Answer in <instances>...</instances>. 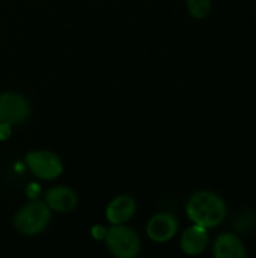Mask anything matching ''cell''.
Listing matches in <instances>:
<instances>
[{"label": "cell", "mask_w": 256, "mask_h": 258, "mask_svg": "<svg viewBox=\"0 0 256 258\" xmlns=\"http://www.w3.org/2000/svg\"><path fill=\"white\" fill-rule=\"evenodd\" d=\"M186 212L189 219L199 227L214 228L219 227L226 218V204L214 192L201 190L190 197Z\"/></svg>", "instance_id": "obj_1"}, {"label": "cell", "mask_w": 256, "mask_h": 258, "mask_svg": "<svg viewBox=\"0 0 256 258\" xmlns=\"http://www.w3.org/2000/svg\"><path fill=\"white\" fill-rule=\"evenodd\" d=\"M50 219L51 210L45 201L32 200L15 213L14 227L23 236H36L48 227Z\"/></svg>", "instance_id": "obj_2"}, {"label": "cell", "mask_w": 256, "mask_h": 258, "mask_svg": "<svg viewBox=\"0 0 256 258\" xmlns=\"http://www.w3.org/2000/svg\"><path fill=\"white\" fill-rule=\"evenodd\" d=\"M104 242L107 251L118 258H136L142 249L137 233L124 224L112 225L106 233Z\"/></svg>", "instance_id": "obj_3"}, {"label": "cell", "mask_w": 256, "mask_h": 258, "mask_svg": "<svg viewBox=\"0 0 256 258\" xmlns=\"http://www.w3.org/2000/svg\"><path fill=\"white\" fill-rule=\"evenodd\" d=\"M26 165L29 171L39 180L50 181L60 177L63 172L62 159L47 150H33L26 154Z\"/></svg>", "instance_id": "obj_4"}, {"label": "cell", "mask_w": 256, "mask_h": 258, "mask_svg": "<svg viewBox=\"0 0 256 258\" xmlns=\"http://www.w3.org/2000/svg\"><path fill=\"white\" fill-rule=\"evenodd\" d=\"M30 115V104L26 97L17 92L0 94V122L9 125L23 124Z\"/></svg>", "instance_id": "obj_5"}, {"label": "cell", "mask_w": 256, "mask_h": 258, "mask_svg": "<svg viewBox=\"0 0 256 258\" xmlns=\"http://www.w3.org/2000/svg\"><path fill=\"white\" fill-rule=\"evenodd\" d=\"M178 231V221L170 213H157L146 224V234L155 243H166Z\"/></svg>", "instance_id": "obj_6"}, {"label": "cell", "mask_w": 256, "mask_h": 258, "mask_svg": "<svg viewBox=\"0 0 256 258\" xmlns=\"http://www.w3.org/2000/svg\"><path fill=\"white\" fill-rule=\"evenodd\" d=\"M136 207V201L130 195H118L107 204L106 219L112 225L125 224L134 216Z\"/></svg>", "instance_id": "obj_7"}, {"label": "cell", "mask_w": 256, "mask_h": 258, "mask_svg": "<svg viewBox=\"0 0 256 258\" xmlns=\"http://www.w3.org/2000/svg\"><path fill=\"white\" fill-rule=\"evenodd\" d=\"M77 203H78L77 194L66 186L51 187L45 194V204L50 207V210H54L59 213L72 212L77 207Z\"/></svg>", "instance_id": "obj_8"}, {"label": "cell", "mask_w": 256, "mask_h": 258, "mask_svg": "<svg viewBox=\"0 0 256 258\" xmlns=\"http://www.w3.org/2000/svg\"><path fill=\"white\" fill-rule=\"evenodd\" d=\"M208 246V233L207 228L193 225L184 231L181 236V251L186 255H199Z\"/></svg>", "instance_id": "obj_9"}, {"label": "cell", "mask_w": 256, "mask_h": 258, "mask_svg": "<svg viewBox=\"0 0 256 258\" xmlns=\"http://www.w3.org/2000/svg\"><path fill=\"white\" fill-rule=\"evenodd\" d=\"M214 257L216 258H246L247 251L241 240L234 234H222L216 239L214 243Z\"/></svg>", "instance_id": "obj_10"}, {"label": "cell", "mask_w": 256, "mask_h": 258, "mask_svg": "<svg viewBox=\"0 0 256 258\" xmlns=\"http://www.w3.org/2000/svg\"><path fill=\"white\" fill-rule=\"evenodd\" d=\"M187 9L193 18H205L211 11V0H187Z\"/></svg>", "instance_id": "obj_11"}, {"label": "cell", "mask_w": 256, "mask_h": 258, "mask_svg": "<svg viewBox=\"0 0 256 258\" xmlns=\"http://www.w3.org/2000/svg\"><path fill=\"white\" fill-rule=\"evenodd\" d=\"M91 233H92V237H94L95 240H104L107 230H106L104 227H101V225H95V227L92 228Z\"/></svg>", "instance_id": "obj_12"}, {"label": "cell", "mask_w": 256, "mask_h": 258, "mask_svg": "<svg viewBox=\"0 0 256 258\" xmlns=\"http://www.w3.org/2000/svg\"><path fill=\"white\" fill-rule=\"evenodd\" d=\"M11 133H12V125H9L6 122H0V141L9 139Z\"/></svg>", "instance_id": "obj_13"}, {"label": "cell", "mask_w": 256, "mask_h": 258, "mask_svg": "<svg viewBox=\"0 0 256 258\" xmlns=\"http://www.w3.org/2000/svg\"><path fill=\"white\" fill-rule=\"evenodd\" d=\"M27 195L30 200H36V197L39 195V187L36 184H30L29 189H27Z\"/></svg>", "instance_id": "obj_14"}]
</instances>
